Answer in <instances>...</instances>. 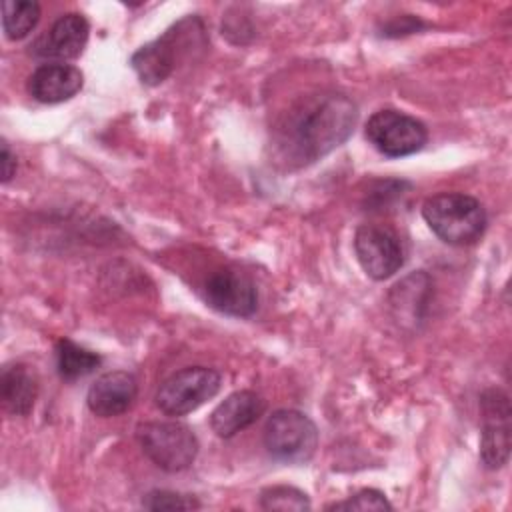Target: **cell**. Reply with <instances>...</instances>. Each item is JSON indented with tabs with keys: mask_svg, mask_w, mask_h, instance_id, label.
Instances as JSON below:
<instances>
[{
	"mask_svg": "<svg viewBox=\"0 0 512 512\" xmlns=\"http://www.w3.org/2000/svg\"><path fill=\"white\" fill-rule=\"evenodd\" d=\"M354 252L362 270L372 280H386L404 264V248L398 234L380 224H362L356 228Z\"/></svg>",
	"mask_w": 512,
	"mask_h": 512,
	"instance_id": "ba28073f",
	"label": "cell"
},
{
	"mask_svg": "<svg viewBox=\"0 0 512 512\" xmlns=\"http://www.w3.org/2000/svg\"><path fill=\"white\" fill-rule=\"evenodd\" d=\"M100 362H102V358L96 352L82 348L68 338H60L56 342L58 374L68 382L92 374L100 366Z\"/></svg>",
	"mask_w": 512,
	"mask_h": 512,
	"instance_id": "2e32d148",
	"label": "cell"
},
{
	"mask_svg": "<svg viewBox=\"0 0 512 512\" xmlns=\"http://www.w3.org/2000/svg\"><path fill=\"white\" fill-rule=\"evenodd\" d=\"M266 410V400L252 390H238L226 396L210 414V428L220 438H232L254 424Z\"/></svg>",
	"mask_w": 512,
	"mask_h": 512,
	"instance_id": "5bb4252c",
	"label": "cell"
},
{
	"mask_svg": "<svg viewBox=\"0 0 512 512\" xmlns=\"http://www.w3.org/2000/svg\"><path fill=\"white\" fill-rule=\"evenodd\" d=\"M142 506L152 512H162V510H198L202 504L188 494H180L172 490H152L142 498Z\"/></svg>",
	"mask_w": 512,
	"mask_h": 512,
	"instance_id": "d6986e66",
	"label": "cell"
},
{
	"mask_svg": "<svg viewBox=\"0 0 512 512\" xmlns=\"http://www.w3.org/2000/svg\"><path fill=\"white\" fill-rule=\"evenodd\" d=\"M222 376L208 366H186L170 374L156 390V406L168 416H184L214 398L220 390Z\"/></svg>",
	"mask_w": 512,
	"mask_h": 512,
	"instance_id": "8992f818",
	"label": "cell"
},
{
	"mask_svg": "<svg viewBox=\"0 0 512 512\" xmlns=\"http://www.w3.org/2000/svg\"><path fill=\"white\" fill-rule=\"evenodd\" d=\"M40 20V4L34 0H6L2 4V28L6 38H26Z\"/></svg>",
	"mask_w": 512,
	"mask_h": 512,
	"instance_id": "e0dca14e",
	"label": "cell"
},
{
	"mask_svg": "<svg viewBox=\"0 0 512 512\" xmlns=\"http://www.w3.org/2000/svg\"><path fill=\"white\" fill-rule=\"evenodd\" d=\"M38 396V380L26 364H6L0 374V398L6 412L28 416Z\"/></svg>",
	"mask_w": 512,
	"mask_h": 512,
	"instance_id": "9a60e30c",
	"label": "cell"
},
{
	"mask_svg": "<svg viewBox=\"0 0 512 512\" xmlns=\"http://www.w3.org/2000/svg\"><path fill=\"white\" fill-rule=\"evenodd\" d=\"M204 300L210 308L236 318H248L258 308V290L252 278L240 270L222 268L208 276Z\"/></svg>",
	"mask_w": 512,
	"mask_h": 512,
	"instance_id": "30bf717a",
	"label": "cell"
},
{
	"mask_svg": "<svg viewBox=\"0 0 512 512\" xmlns=\"http://www.w3.org/2000/svg\"><path fill=\"white\" fill-rule=\"evenodd\" d=\"M358 106L340 92H320L294 104L274 130L272 144L288 168L308 166L354 132Z\"/></svg>",
	"mask_w": 512,
	"mask_h": 512,
	"instance_id": "6da1fadb",
	"label": "cell"
},
{
	"mask_svg": "<svg viewBox=\"0 0 512 512\" xmlns=\"http://www.w3.org/2000/svg\"><path fill=\"white\" fill-rule=\"evenodd\" d=\"M0 160H2V182H10L12 176L16 174V154L10 150L8 142L2 140V154H0Z\"/></svg>",
	"mask_w": 512,
	"mask_h": 512,
	"instance_id": "44dd1931",
	"label": "cell"
},
{
	"mask_svg": "<svg viewBox=\"0 0 512 512\" xmlns=\"http://www.w3.org/2000/svg\"><path fill=\"white\" fill-rule=\"evenodd\" d=\"M484 428L480 436V460L488 470L502 468L510 458V400L498 388H490L480 400Z\"/></svg>",
	"mask_w": 512,
	"mask_h": 512,
	"instance_id": "9c48e42d",
	"label": "cell"
},
{
	"mask_svg": "<svg viewBox=\"0 0 512 512\" xmlns=\"http://www.w3.org/2000/svg\"><path fill=\"white\" fill-rule=\"evenodd\" d=\"M90 24L78 12H68L60 16L46 34H42L32 44V54L46 60H74L78 58L88 42Z\"/></svg>",
	"mask_w": 512,
	"mask_h": 512,
	"instance_id": "8fae6325",
	"label": "cell"
},
{
	"mask_svg": "<svg viewBox=\"0 0 512 512\" xmlns=\"http://www.w3.org/2000/svg\"><path fill=\"white\" fill-rule=\"evenodd\" d=\"M326 510H392V504L376 488H362L342 502L326 506Z\"/></svg>",
	"mask_w": 512,
	"mask_h": 512,
	"instance_id": "ffe728a7",
	"label": "cell"
},
{
	"mask_svg": "<svg viewBox=\"0 0 512 512\" xmlns=\"http://www.w3.org/2000/svg\"><path fill=\"white\" fill-rule=\"evenodd\" d=\"M264 446L280 462L304 464L318 448V428L304 412L282 408L266 420Z\"/></svg>",
	"mask_w": 512,
	"mask_h": 512,
	"instance_id": "5b68a950",
	"label": "cell"
},
{
	"mask_svg": "<svg viewBox=\"0 0 512 512\" xmlns=\"http://www.w3.org/2000/svg\"><path fill=\"white\" fill-rule=\"evenodd\" d=\"M368 142L388 158L416 154L428 142V128L418 118L386 108L374 112L364 128Z\"/></svg>",
	"mask_w": 512,
	"mask_h": 512,
	"instance_id": "52a82bcc",
	"label": "cell"
},
{
	"mask_svg": "<svg viewBox=\"0 0 512 512\" xmlns=\"http://www.w3.org/2000/svg\"><path fill=\"white\" fill-rule=\"evenodd\" d=\"M422 216L428 228L450 246H470L486 230L484 206L464 192H440L424 200Z\"/></svg>",
	"mask_w": 512,
	"mask_h": 512,
	"instance_id": "3957f363",
	"label": "cell"
},
{
	"mask_svg": "<svg viewBox=\"0 0 512 512\" xmlns=\"http://www.w3.org/2000/svg\"><path fill=\"white\" fill-rule=\"evenodd\" d=\"M142 452L164 472H182L198 456V438L190 426L170 422H144L136 428Z\"/></svg>",
	"mask_w": 512,
	"mask_h": 512,
	"instance_id": "277c9868",
	"label": "cell"
},
{
	"mask_svg": "<svg viewBox=\"0 0 512 512\" xmlns=\"http://www.w3.org/2000/svg\"><path fill=\"white\" fill-rule=\"evenodd\" d=\"M208 44L206 28L198 16H186L172 24L160 38L138 48L130 64L142 84L158 86L176 68L182 58H188L196 50H204Z\"/></svg>",
	"mask_w": 512,
	"mask_h": 512,
	"instance_id": "7a4b0ae2",
	"label": "cell"
},
{
	"mask_svg": "<svg viewBox=\"0 0 512 512\" xmlns=\"http://www.w3.org/2000/svg\"><path fill=\"white\" fill-rule=\"evenodd\" d=\"M84 86L80 68L64 62L40 64L28 78V92L42 104H58L74 98Z\"/></svg>",
	"mask_w": 512,
	"mask_h": 512,
	"instance_id": "4fadbf2b",
	"label": "cell"
},
{
	"mask_svg": "<svg viewBox=\"0 0 512 512\" xmlns=\"http://www.w3.org/2000/svg\"><path fill=\"white\" fill-rule=\"evenodd\" d=\"M138 396V382L126 370H112L98 376L86 394V404L92 414L112 418L124 414Z\"/></svg>",
	"mask_w": 512,
	"mask_h": 512,
	"instance_id": "7c38bea8",
	"label": "cell"
},
{
	"mask_svg": "<svg viewBox=\"0 0 512 512\" xmlns=\"http://www.w3.org/2000/svg\"><path fill=\"white\" fill-rule=\"evenodd\" d=\"M260 506L264 510H280V512H302L310 510L308 494L294 488V486H268L260 492Z\"/></svg>",
	"mask_w": 512,
	"mask_h": 512,
	"instance_id": "ac0fdd59",
	"label": "cell"
}]
</instances>
